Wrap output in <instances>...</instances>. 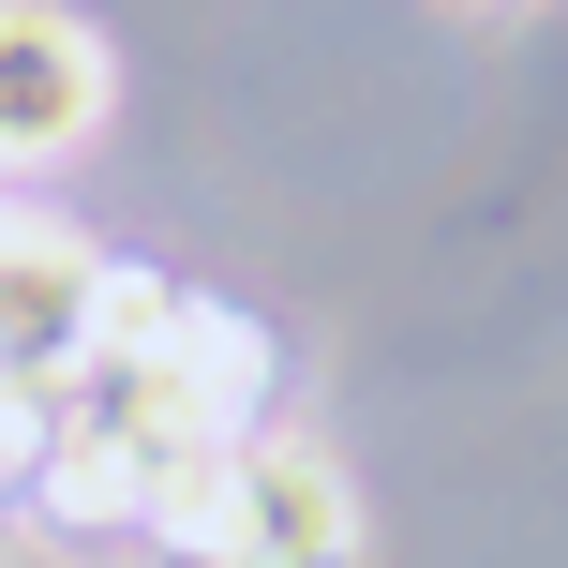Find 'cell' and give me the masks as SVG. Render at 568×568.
<instances>
[{
  "label": "cell",
  "instance_id": "6da1fadb",
  "mask_svg": "<svg viewBox=\"0 0 568 568\" xmlns=\"http://www.w3.org/2000/svg\"><path fill=\"white\" fill-rule=\"evenodd\" d=\"M90 300H105V255L45 210H0V389H75Z\"/></svg>",
  "mask_w": 568,
  "mask_h": 568
},
{
  "label": "cell",
  "instance_id": "7a4b0ae2",
  "mask_svg": "<svg viewBox=\"0 0 568 568\" xmlns=\"http://www.w3.org/2000/svg\"><path fill=\"white\" fill-rule=\"evenodd\" d=\"M105 120V30L75 0H0V165H60Z\"/></svg>",
  "mask_w": 568,
  "mask_h": 568
},
{
  "label": "cell",
  "instance_id": "3957f363",
  "mask_svg": "<svg viewBox=\"0 0 568 568\" xmlns=\"http://www.w3.org/2000/svg\"><path fill=\"white\" fill-rule=\"evenodd\" d=\"M359 479L314 434H240V568H359Z\"/></svg>",
  "mask_w": 568,
  "mask_h": 568
},
{
  "label": "cell",
  "instance_id": "5b68a950",
  "mask_svg": "<svg viewBox=\"0 0 568 568\" xmlns=\"http://www.w3.org/2000/svg\"><path fill=\"white\" fill-rule=\"evenodd\" d=\"M180 314H195V284L120 270V255H105V300H90V359H165V344H180Z\"/></svg>",
  "mask_w": 568,
  "mask_h": 568
},
{
  "label": "cell",
  "instance_id": "277c9868",
  "mask_svg": "<svg viewBox=\"0 0 568 568\" xmlns=\"http://www.w3.org/2000/svg\"><path fill=\"white\" fill-rule=\"evenodd\" d=\"M135 539H165L195 568H240V449H180L165 479L135 494Z\"/></svg>",
  "mask_w": 568,
  "mask_h": 568
}]
</instances>
